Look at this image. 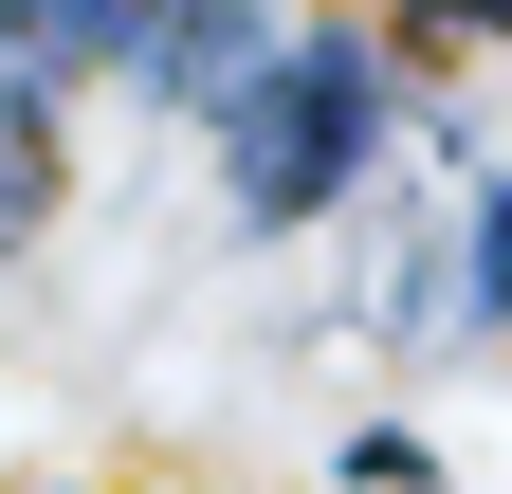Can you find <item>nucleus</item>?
Returning <instances> with one entry per match:
<instances>
[{"mask_svg":"<svg viewBox=\"0 0 512 494\" xmlns=\"http://www.w3.org/2000/svg\"><path fill=\"white\" fill-rule=\"evenodd\" d=\"M384 129H403V55L348 37V19H311V37H275L220 92V183H238V220H330L384 165Z\"/></svg>","mask_w":512,"mask_h":494,"instance_id":"obj_1","label":"nucleus"}]
</instances>
